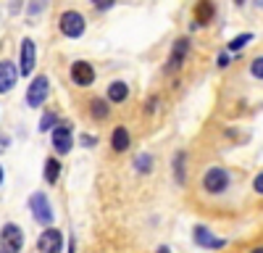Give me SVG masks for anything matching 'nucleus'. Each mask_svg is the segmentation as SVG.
Listing matches in <instances>:
<instances>
[{"mask_svg":"<svg viewBox=\"0 0 263 253\" xmlns=\"http://www.w3.org/2000/svg\"><path fill=\"white\" fill-rule=\"evenodd\" d=\"M48 93H50L48 74H37L29 82V87H27V105H29V109H40V105L48 100Z\"/></svg>","mask_w":263,"mask_h":253,"instance_id":"obj_4","label":"nucleus"},{"mask_svg":"<svg viewBox=\"0 0 263 253\" xmlns=\"http://www.w3.org/2000/svg\"><path fill=\"white\" fill-rule=\"evenodd\" d=\"M34 63H37L34 40L24 37V40H21V50H18V77H29L34 71Z\"/></svg>","mask_w":263,"mask_h":253,"instance_id":"obj_6","label":"nucleus"},{"mask_svg":"<svg viewBox=\"0 0 263 253\" xmlns=\"http://www.w3.org/2000/svg\"><path fill=\"white\" fill-rule=\"evenodd\" d=\"M90 116L95 119V121H105L108 119V114H111V103H108L105 98H90Z\"/></svg>","mask_w":263,"mask_h":253,"instance_id":"obj_16","label":"nucleus"},{"mask_svg":"<svg viewBox=\"0 0 263 253\" xmlns=\"http://www.w3.org/2000/svg\"><path fill=\"white\" fill-rule=\"evenodd\" d=\"M92 6H95L98 11H108V8L116 6V0H92Z\"/></svg>","mask_w":263,"mask_h":253,"instance_id":"obj_23","label":"nucleus"},{"mask_svg":"<svg viewBox=\"0 0 263 253\" xmlns=\"http://www.w3.org/2000/svg\"><path fill=\"white\" fill-rule=\"evenodd\" d=\"M18 79V69L11 61H0V95H6L13 90V84Z\"/></svg>","mask_w":263,"mask_h":253,"instance_id":"obj_13","label":"nucleus"},{"mask_svg":"<svg viewBox=\"0 0 263 253\" xmlns=\"http://www.w3.org/2000/svg\"><path fill=\"white\" fill-rule=\"evenodd\" d=\"M255 3H258V6H260V8H263V0H255Z\"/></svg>","mask_w":263,"mask_h":253,"instance_id":"obj_33","label":"nucleus"},{"mask_svg":"<svg viewBox=\"0 0 263 253\" xmlns=\"http://www.w3.org/2000/svg\"><path fill=\"white\" fill-rule=\"evenodd\" d=\"M0 253H3V250H0Z\"/></svg>","mask_w":263,"mask_h":253,"instance_id":"obj_34","label":"nucleus"},{"mask_svg":"<svg viewBox=\"0 0 263 253\" xmlns=\"http://www.w3.org/2000/svg\"><path fill=\"white\" fill-rule=\"evenodd\" d=\"M42 177H45L48 185H55L58 182V177H61V161L55 156L45 158V172H42Z\"/></svg>","mask_w":263,"mask_h":253,"instance_id":"obj_17","label":"nucleus"},{"mask_svg":"<svg viewBox=\"0 0 263 253\" xmlns=\"http://www.w3.org/2000/svg\"><path fill=\"white\" fill-rule=\"evenodd\" d=\"M216 16V6L211 0H197L195 8H192V29H200V27H208Z\"/></svg>","mask_w":263,"mask_h":253,"instance_id":"obj_10","label":"nucleus"},{"mask_svg":"<svg viewBox=\"0 0 263 253\" xmlns=\"http://www.w3.org/2000/svg\"><path fill=\"white\" fill-rule=\"evenodd\" d=\"M24 248V232L18 224H6L0 229V250L3 253H21Z\"/></svg>","mask_w":263,"mask_h":253,"instance_id":"obj_5","label":"nucleus"},{"mask_svg":"<svg viewBox=\"0 0 263 253\" xmlns=\"http://www.w3.org/2000/svg\"><path fill=\"white\" fill-rule=\"evenodd\" d=\"M253 187H255V193H260V195H263V172L253 179Z\"/></svg>","mask_w":263,"mask_h":253,"instance_id":"obj_27","label":"nucleus"},{"mask_svg":"<svg viewBox=\"0 0 263 253\" xmlns=\"http://www.w3.org/2000/svg\"><path fill=\"white\" fill-rule=\"evenodd\" d=\"M53 148H55V153L58 156H69L71 153V148H74V127L69 121H58L53 130Z\"/></svg>","mask_w":263,"mask_h":253,"instance_id":"obj_3","label":"nucleus"},{"mask_svg":"<svg viewBox=\"0 0 263 253\" xmlns=\"http://www.w3.org/2000/svg\"><path fill=\"white\" fill-rule=\"evenodd\" d=\"M18 3H21V0H11V13H18V8H21Z\"/></svg>","mask_w":263,"mask_h":253,"instance_id":"obj_28","label":"nucleus"},{"mask_svg":"<svg viewBox=\"0 0 263 253\" xmlns=\"http://www.w3.org/2000/svg\"><path fill=\"white\" fill-rule=\"evenodd\" d=\"M248 42H253V34H239V37H234V40L229 42L227 48H229L232 53H237V50L242 48V45H248Z\"/></svg>","mask_w":263,"mask_h":253,"instance_id":"obj_21","label":"nucleus"},{"mask_svg":"<svg viewBox=\"0 0 263 253\" xmlns=\"http://www.w3.org/2000/svg\"><path fill=\"white\" fill-rule=\"evenodd\" d=\"M234 6H245V0H234Z\"/></svg>","mask_w":263,"mask_h":253,"instance_id":"obj_30","label":"nucleus"},{"mask_svg":"<svg viewBox=\"0 0 263 253\" xmlns=\"http://www.w3.org/2000/svg\"><path fill=\"white\" fill-rule=\"evenodd\" d=\"M3 179H6V174H3V166H0V185H3Z\"/></svg>","mask_w":263,"mask_h":253,"instance_id":"obj_29","label":"nucleus"},{"mask_svg":"<svg viewBox=\"0 0 263 253\" xmlns=\"http://www.w3.org/2000/svg\"><path fill=\"white\" fill-rule=\"evenodd\" d=\"M216 61H218V69H227L229 66V53H218Z\"/></svg>","mask_w":263,"mask_h":253,"instance_id":"obj_25","label":"nucleus"},{"mask_svg":"<svg viewBox=\"0 0 263 253\" xmlns=\"http://www.w3.org/2000/svg\"><path fill=\"white\" fill-rule=\"evenodd\" d=\"M55 124H58V114L55 111H45L42 119H40V132H50Z\"/></svg>","mask_w":263,"mask_h":253,"instance_id":"obj_19","label":"nucleus"},{"mask_svg":"<svg viewBox=\"0 0 263 253\" xmlns=\"http://www.w3.org/2000/svg\"><path fill=\"white\" fill-rule=\"evenodd\" d=\"M187 53H190V37H179L177 42H174L171 56H168V61H166L163 71H166V74L179 71V69H182V63H184V58H187Z\"/></svg>","mask_w":263,"mask_h":253,"instance_id":"obj_8","label":"nucleus"},{"mask_svg":"<svg viewBox=\"0 0 263 253\" xmlns=\"http://www.w3.org/2000/svg\"><path fill=\"white\" fill-rule=\"evenodd\" d=\"M69 74H71V82L77 87H92L95 84V66L90 61H74Z\"/></svg>","mask_w":263,"mask_h":253,"instance_id":"obj_7","label":"nucleus"},{"mask_svg":"<svg viewBox=\"0 0 263 253\" xmlns=\"http://www.w3.org/2000/svg\"><path fill=\"white\" fill-rule=\"evenodd\" d=\"M135 169L140 174H147L150 169H153V156L150 153H142V156H137V161H135Z\"/></svg>","mask_w":263,"mask_h":253,"instance_id":"obj_20","label":"nucleus"},{"mask_svg":"<svg viewBox=\"0 0 263 253\" xmlns=\"http://www.w3.org/2000/svg\"><path fill=\"white\" fill-rule=\"evenodd\" d=\"M132 148V132L126 130V127H116V130L111 132V151L114 153H126Z\"/></svg>","mask_w":263,"mask_h":253,"instance_id":"obj_14","label":"nucleus"},{"mask_svg":"<svg viewBox=\"0 0 263 253\" xmlns=\"http://www.w3.org/2000/svg\"><path fill=\"white\" fill-rule=\"evenodd\" d=\"M126 98H129V84L126 82L116 79V82L108 84V90H105V100L108 103H124Z\"/></svg>","mask_w":263,"mask_h":253,"instance_id":"obj_15","label":"nucleus"},{"mask_svg":"<svg viewBox=\"0 0 263 253\" xmlns=\"http://www.w3.org/2000/svg\"><path fill=\"white\" fill-rule=\"evenodd\" d=\"M250 74L255 79H263V56H258V58L250 61Z\"/></svg>","mask_w":263,"mask_h":253,"instance_id":"obj_22","label":"nucleus"},{"mask_svg":"<svg viewBox=\"0 0 263 253\" xmlns=\"http://www.w3.org/2000/svg\"><path fill=\"white\" fill-rule=\"evenodd\" d=\"M156 105H158V98H147V103H145V114H153V111H156Z\"/></svg>","mask_w":263,"mask_h":253,"instance_id":"obj_26","label":"nucleus"},{"mask_svg":"<svg viewBox=\"0 0 263 253\" xmlns=\"http://www.w3.org/2000/svg\"><path fill=\"white\" fill-rule=\"evenodd\" d=\"M82 145L84 148H92V145H98V137L95 135H82Z\"/></svg>","mask_w":263,"mask_h":253,"instance_id":"obj_24","label":"nucleus"},{"mask_svg":"<svg viewBox=\"0 0 263 253\" xmlns=\"http://www.w3.org/2000/svg\"><path fill=\"white\" fill-rule=\"evenodd\" d=\"M192 238H195V243L197 245H203V248H224L227 245V240H221V238H216L213 232L208 229V227H203V224H197L195 229H192Z\"/></svg>","mask_w":263,"mask_h":253,"instance_id":"obj_12","label":"nucleus"},{"mask_svg":"<svg viewBox=\"0 0 263 253\" xmlns=\"http://www.w3.org/2000/svg\"><path fill=\"white\" fill-rule=\"evenodd\" d=\"M61 248H63V235H61L55 227L45 229L37 238V250L40 253H61Z\"/></svg>","mask_w":263,"mask_h":253,"instance_id":"obj_11","label":"nucleus"},{"mask_svg":"<svg viewBox=\"0 0 263 253\" xmlns=\"http://www.w3.org/2000/svg\"><path fill=\"white\" fill-rule=\"evenodd\" d=\"M250 253H263V248H253V250H250Z\"/></svg>","mask_w":263,"mask_h":253,"instance_id":"obj_31","label":"nucleus"},{"mask_svg":"<svg viewBox=\"0 0 263 253\" xmlns=\"http://www.w3.org/2000/svg\"><path fill=\"white\" fill-rule=\"evenodd\" d=\"M158 253H168V248H158Z\"/></svg>","mask_w":263,"mask_h":253,"instance_id":"obj_32","label":"nucleus"},{"mask_svg":"<svg viewBox=\"0 0 263 253\" xmlns=\"http://www.w3.org/2000/svg\"><path fill=\"white\" fill-rule=\"evenodd\" d=\"M184 158H187L184 151H179L177 156H174V174H177V182L179 185H184Z\"/></svg>","mask_w":263,"mask_h":253,"instance_id":"obj_18","label":"nucleus"},{"mask_svg":"<svg viewBox=\"0 0 263 253\" xmlns=\"http://www.w3.org/2000/svg\"><path fill=\"white\" fill-rule=\"evenodd\" d=\"M229 172L224 166H211L205 169V174H203V190L208 195H221L227 193V187H229Z\"/></svg>","mask_w":263,"mask_h":253,"instance_id":"obj_1","label":"nucleus"},{"mask_svg":"<svg viewBox=\"0 0 263 253\" xmlns=\"http://www.w3.org/2000/svg\"><path fill=\"white\" fill-rule=\"evenodd\" d=\"M84 27H87V21L79 11H63L58 16V29L63 37H69V40H77L84 34Z\"/></svg>","mask_w":263,"mask_h":253,"instance_id":"obj_2","label":"nucleus"},{"mask_svg":"<svg viewBox=\"0 0 263 253\" xmlns=\"http://www.w3.org/2000/svg\"><path fill=\"white\" fill-rule=\"evenodd\" d=\"M29 208H32V214H34V219L40 222V224H50L53 222V208H50V203H48V195H42V193H34L32 198H29Z\"/></svg>","mask_w":263,"mask_h":253,"instance_id":"obj_9","label":"nucleus"}]
</instances>
